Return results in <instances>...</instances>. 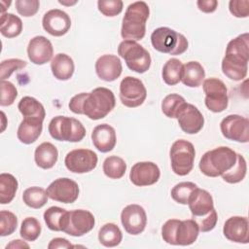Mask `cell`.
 <instances>
[{"label": "cell", "instance_id": "obj_1", "mask_svg": "<svg viewBox=\"0 0 249 249\" xmlns=\"http://www.w3.org/2000/svg\"><path fill=\"white\" fill-rule=\"evenodd\" d=\"M249 60V34L243 33L231 39L222 60V71L229 79L241 81L247 75Z\"/></svg>", "mask_w": 249, "mask_h": 249}, {"label": "cell", "instance_id": "obj_2", "mask_svg": "<svg viewBox=\"0 0 249 249\" xmlns=\"http://www.w3.org/2000/svg\"><path fill=\"white\" fill-rule=\"evenodd\" d=\"M150 9L146 2L136 1L128 5L123 18L121 35L124 40L138 41L146 34V21Z\"/></svg>", "mask_w": 249, "mask_h": 249}, {"label": "cell", "instance_id": "obj_3", "mask_svg": "<svg viewBox=\"0 0 249 249\" xmlns=\"http://www.w3.org/2000/svg\"><path fill=\"white\" fill-rule=\"evenodd\" d=\"M236 161V153L221 146L203 154L199 160L200 171L208 177H218L230 170Z\"/></svg>", "mask_w": 249, "mask_h": 249}, {"label": "cell", "instance_id": "obj_4", "mask_svg": "<svg viewBox=\"0 0 249 249\" xmlns=\"http://www.w3.org/2000/svg\"><path fill=\"white\" fill-rule=\"evenodd\" d=\"M116 105L113 91L107 88L100 87L88 92L82 106L83 115L90 120L96 121L105 118Z\"/></svg>", "mask_w": 249, "mask_h": 249}, {"label": "cell", "instance_id": "obj_5", "mask_svg": "<svg viewBox=\"0 0 249 249\" xmlns=\"http://www.w3.org/2000/svg\"><path fill=\"white\" fill-rule=\"evenodd\" d=\"M151 43L154 49L162 53L179 55L188 49V40L169 27H159L151 34Z\"/></svg>", "mask_w": 249, "mask_h": 249}, {"label": "cell", "instance_id": "obj_6", "mask_svg": "<svg viewBox=\"0 0 249 249\" xmlns=\"http://www.w3.org/2000/svg\"><path fill=\"white\" fill-rule=\"evenodd\" d=\"M50 135L57 141L80 142L86 136V128L83 124L75 118L56 116L49 124Z\"/></svg>", "mask_w": 249, "mask_h": 249}, {"label": "cell", "instance_id": "obj_7", "mask_svg": "<svg viewBox=\"0 0 249 249\" xmlns=\"http://www.w3.org/2000/svg\"><path fill=\"white\" fill-rule=\"evenodd\" d=\"M118 53L124 59L126 66L136 73H145L151 66L152 59L149 52L136 41H122L118 47Z\"/></svg>", "mask_w": 249, "mask_h": 249}, {"label": "cell", "instance_id": "obj_8", "mask_svg": "<svg viewBox=\"0 0 249 249\" xmlns=\"http://www.w3.org/2000/svg\"><path fill=\"white\" fill-rule=\"evenodd\" d=\"M195 156V147L191 142L184 139L176 140L169 151L172 171L179 176L188 175L194 167Z\"/></svg>", "mask_w": 249, "mask_h": 249}, {"label": "cell", "instance_id": "obj_9", "mask_svg": "<svg viewBox=\"0 0 249 249\" xmlns=\"http://www.w3.org/2000/svg\"><path fill=\"white\" fill-rule=\"evenodd\" d=\"M95 224L94 216L85 209L66 211L61 221V231L71 236H82L90 231Z\"/></svg>", "mask_w": 249, "mask_h": 249}, {"label": "cell", "instance_id": "obj_10", "mask_svg": "<svg viewBox=\"0 0 249 249\" xmlns=\"http://www.w3.org/2000/svg\"><path fill=\"white\" fill-rule=\"evenodd\" d=\"M202 89L205 93V106L214 113H221L229 104L228 89L226 85L217 78H209L203 81Z\"/></svg>", "mask_w": 249, "mask_h": 249}, {"label": "cell", "instance_id": "obj_11", "mask_svg": "<svg viewBox=\"0 0 249 249\" xmlns=\"http://www.w3.org/2000/svg\"><path fill=\"white\" fill-rule=\"evenodd\" d=\"M147 97V89L143 82L135 77H124L120 84V99L123 105L136 108L142 105Z\"/></svg>", "mask_w": 249, "mask_h": 249}, {"label": "cell", "instance_id": "obj_12", "mask_svg": "<svg viewBox=\"0 0 249 249\" xmlns=\"http://www.w3.org/2000/svg\"><path fill=\"white\" fill-rule=\"evenodd\" d=\"M97 155L89 149H75L67 153L64 159L66 168L73 173H87L97 165Z\"/></svg>", "mask_w": 249, "mask_h": 249}, {"label": "cell", "instance_id": "obj_13", "mask_svg": "<svg viewBox=\"0 0 249 249\" xmlns=\"http://www.w3.org/2000/svg\"><path fill=\"white\" fill-rule=\"evenodd\" d=\"M220 129L223 136L229 140L239 143L249 141V121L239 115H229L224 118L220 124Z\"/></svg>", "mask_w": 249, "mask_h": 249}, {"label": "cell", "instance_id": "obj_14", "mask_svg": "<svg viewBox=\"0 0 249 249\" xmlns=\"http://www.w3.org/2000/svg\"><path fill=\"white\" fill-rule=\"evenodd\" d=\"M47 194L53 200L62 203H73L79 196L78 184L67 177L57 178L47 188Z\"/></svg>", "mask_w": 249, "mask_h": 249}, {"label": "cell", "instance_id": "obj_15", "mask_svg": "<svg viewBox=\"0 0 249 249\" xmlns=\"http://www.w3.org/2000/svg\"><path fill=\"white\" fill-rule=\"evenodd\" d=\"M121 222L127 233L138 235L146 228L147 215L144 208L139 204H129L122 210Z\"/></svg>", "mask_w": 249, "mask_h": 249}, {"label": "cell", "instance_id": "obj_16", "mask_svg": "<svg viewBox=\"0 0 249 249\" xmlns=\"http://www.w3.org/2000/svg\"><path fill=\"white\" fill-rule=\"evenodd\" d=\"M160 177L159 166L152 161H139L132 165L129 173L131 183L138 187L154 185Z\"/></svg>", "mask_w": 249, "mask_h": 249}, {"label": "cell", "instance_id": "obj_17", "mask_svg": "<svg viewBox=\"0 0 249 249\" xmlns=\"http://www.w3.org/2000/svg\"><path fill=\"white\" fill-rule=\"evenodd\" d=\"M42 25L45 31L50 35L60 37L69 31L71 27V19L64 11L53 9L44 15Z\"/></svg>", "mask_w": 249, "mask_h": 249}, {"label": "cell", "instance_id": "obj_18", "mask_svg": "<svg viewBox=\"0 0 249 249\" xmlns=\"http://www.w3.org/2000/svg\"><path fill=\"white\" fill-rule=\"evenodd\" d=\"M181 129L188 134L199 132L204 124V118L200 111L193 104L185 103L176 117Z\"/></svg>", "mask_w": 249, "mask_h": 249}, {"label": "cell", "instance_id": "obj_19", "mask_svg": "<svg viewBox=\"0 0 249 249\" xmlns=\"http://www.w3.org/2000/svg\"><path fill=\"white\" fill-rule=\"evenodd\" d=\"M53 45L45 36H35L29 41L27 46V55L32 63L43 65L53 59Z\"/></svg>", "mask_w": 249, "mask_h": 249}, {"label": "cell", "instance_id": "obj_20", "mask_svg": "<svg viewBox=\"0 0 249 249\" xmlns=\"http://www.w3.org/2000/svg\"><path fill=\"white\" fill-rule=\"evenodd\" d=\"M223 233L227 239L236 243L246 244L249 242L248 219L242 216L229 218L223 228Z\"/></svg>", "mask_w": 249, "mask_h": 249}, {"label": "cell", "instance_id": "obj_21", "mask_svg": "<svg viewBox=\"0 0 249 249\" xmlns=\"http://www.w3.org/2000/svg\"><path fill=\"white\" fill-rule=\"evenodd\" d=\"M188 205L193 216V220L208 215L214 209L213 197L205 190L198 187L192 193Z\"/></svg>", "mask_w": 249, "mask_h": 249}, {"label": "cell", "instance_id": "obj_22", "mask_svg": "<svg viewBox=\"0 0 249 249\" xmlns=\"http://www.w3.org/2000/svg\"><path fill=\"white\" fill-rule=\"evenodd\" d=\"M123 71L121 59L114 54H103L95 62V72L99 79L106 82L117 80Z\"/></svg>", "mask_w": 249, "mask_h": 249}, {"label": "cell", "instance_id": "obj_23", "mask_svg": "<svg viewBox=\"0 0 249 249\" xmlns=\"http://www.w3.org/2000/svg\"><path fill=\"white\" fill-rule=\"evenodd\" d=\"M91 140L99 152L108 153L115 148L117 143L115 128L107 124H98L91 132Z\"/></svg>", "mask_w": 249, "mask_h": 249}, {"label": "cell", "instance_id": "obj_24", "mask_svg": "<svg viewBox=\"0 0 249 249\" xmlns=\"http://www.w3.org/2000/svg\"><path fill=\"white\" fill-rule=\"evenodd\" d=\"M43 130V121L37 118H23L20 122L17 136L18 139L23 144L34 143Z\"/></svg>", "mask_w": 249, "mask_h": 249}, {"label": "cell", "instance_id": "obj_25", "mask_svg": "<svg viewBox=\"0 0 249 249\" xmlns=\"http://www.w3.org/2000/svg\"><path fill=\"white\" fill-rule=\"evenodd\" d=\"M199 229L193 219L179 221L175 231L176 245L188 246L193 244L198 236Z\"/></svg>", "mask_w": 249, "mask_h": 249}, {"label": "cell", "instance_id": "obj_26", "mask_svg": "<svg viewBox=\"0 0 249 249\" xmlns=\"http://www.w3.org/2000/svg\"><path fill=\"white\" fill-rule=\"evenodd\" d=\"M52 73L59 81L69 80L74 73L75 65L73 59L66 53H57L51 61Z\"/></svg>", "mask_w": 249, "mask_h": 249}, {"label": "cell", "instance_id": "obj_27", "mask_svg": "<svg viewBox=\"0 0 249 249\" xmlns=\"http://www.w3.org/2000/svg\"><path fill=\"white\" fill-rule=\"evenodd\" d=\"M205 78V71L202 65L197 61H189L183 64L181 73V82L189 88H197L201 86Z\"/></svg>", "mask_w": 249, "mask_h": 249}, {"label": "cell", "instance_id": "obj_28", "mask_svg": "<svg viewBox=\"0 0 249 249\" xmlns=\"http://www.w3.org/2000/svg\"><path fill=\"white\" fill-rule=\"evenodd\" d=\"M58 151L56 147L50 142L41 143L34 152V160L37 166L43 169L52 168L57 161Z\"/></svg>", "mask_w": 249, "mask_h": 249}, {"label": "cell", "instance_id": "obj_29", "mask_svg": "<svg viewBox=\"0 0 249 249\" xmlns=\"http://www.w3.org/2000/svg\"><path fill=\"white\" fill-rule=\"evenodd\" d=\"M18 109L23 118H37L44 121L46 117L43 104L31 96L22 97L18 104Z\"/></svg>", "mask_w": 249, "mask_h": 249}, {"label": "cell", "instance_id": "obj_30", "mask_svg": "<svg viewBox=\"0 0 249 249\" xmlns=\"http://www.w3.org/2000/svg\"><path fill=\"white\" fill-rule=\"evenodd\" d=\"M123 239V233L120 228L114 223L103 225L98 231V240L105 247L118 246Z\"/></svg>", "mask_w": 249, "mask_h": 249}, {"label": "cell", "instance_id": "obj_31", "mask_svg": "<svg viewBox=\"0 0 249 249\" xmlns=\"http://www.w3.org/2000/svg\"><path fill=\"white\" fill-rule=\"evenodd\" d=\"M22 31V21L14 14L5 13L1 16L0 32L6 38H15Z\"/></svg>", "mask_w": 249, "mask_h": 249}, {"label": "cell", "instance_id": "obj_32", "mask_svg": "<svg viewBox=\"0 0 249 249\" xmlns=\"http://www.w3.org/2000/svg\"><path fill=\"white\" fill-rule=\"evenodd\" d=\"M18 183L16 177L10 173L0 174V203H10L18 191Z\"/></svg>", "mask_w": 249, "mask_h": 249}, {"label": "cell", "instance_id": "obj_33", "mask_svg": "<svg viewBox=\"0 0 249 249\" xmlns=\"http://www.w3.org/2000/svg\"><path fill=\"white\" fill-rule=\"evenodd\" d=\"M49 196L47 191L41 187H30L27 188L22 194L23 202L30 208L39 209L48 202Z\"/></svg>", "mask_w": 249, "mask_h": 249}, {"label": "cell", "instance_id": "obj_34", "mask_svg": "<svg viewBox=\"0 0 249 249\" xmlns=\"http://www.w3.org/2000/svg\"><path fill=\"white\" fill-rule=\"evenodd\" d=\"M182 62L177 58L168 59L161 71V77L163 82L168 86H175L181 81V73H182Z\"/></svg>", "mask_w": 249, "mask_h": 249}, {"label": "cell", "instance_id": "obj_35", "mask_svg": "<svg viewBox=\"0 0 249 249\" xmlns=\"http://www.w3.org/2000/svg\"><path fill=\"white\" fill-rule=\"evenodd\" d=\"M103 172L110 179H121L126 171L125 161L117 156H110L103 161Z\"/></svg>", "mask_w": 249, "mask_h": 249}, {"label": "cell", "instance_id": "obj_36", "mask_svg": "<svg viewBox=\"0 0 249 249\" xmlns=\"http://www.w3.org/2000/svg\"><path fill=\"white\" fill-rule=\"evenodd\" d=\"M246 171H247V164L244 157L241 156L240 154H236V161L234 165L230 170L222 174L221 176L225 182L230 184H236L241 182L244 179L246 175Z\"/></svg>", "mask_w": 249, "mask_h": 249}, {"label": "cell", "instance_id": "obj_37", "mask_svg": "<svg viewBox=\"0 0 249 249\" xmlns=\"http://www.w3.org/2000/svg\"><path fill=\"white\" fill-rule=\"evenodd\" d=\"M186 103L183 96L177 93H171L166 95L161 101V111L162 113L170 119H176L180 109Z\"/></svg>", "mask_w": 249, "mask_h": 249}, {"label": "cell", "instance_id": "obj_38", "mask_svg": "<svg viewBox=\"0 0 249 249\" xmlns=\"http://www.w3.org/2000/svg\"><path fill=\"white\" fill-rule=\"evenodd\" d=\"M197 188L196 184L193 182H180L176 184L171 190V197L177 203L186 205L192 193Z\"/></svg>", "mask_w": 249, "mask_h": 249}, {"label": "cell", "instance_id": "obj_39", "mask_svg": "<svg viewBox=\"0 0 249 249\" xmlns=\"http://www.w3.org/2000/svg\"><path fill=\"white\" fill-rule=\"evenodd\" d=\"M41 225L34 217L25 218L20 226V236L26 241H35L41 233Z\"/></svg>", "mask_w": 249, "mask_h": 249}, {"label": "cell", "instance_id": "obj_40", "mask_svg": "<svg viewBox=\"0 0 249 249\" xmlns=\"http://www.w3.org/2000/svg\"><path fill=\"white\" fill-rule=\"evenodd\" d=\"M66 213L64 208L58 206H52L44 212V221L51 231H61V221Z\"/></svg>", "mask_w": 249, "mask_h": 249}, {"label": "cell", "instance_id": "obj_41", "mask_svg": "<svg viewBox=\"0 0 249 249\" xmlns=\"http://www.w3.org/2000/svg\"><path fill=\"white\" fill-rule=\"evenodd\" d=\"M18 227L17 216L8 210H1L0 212V235L7 236L15 232Z\"/></svg>", "mask_w": 249, "mask_h": 249}, {"label": "cell", "instance_id": "obj_42", "mask_svg": "<svg viewBox=\"0 0 249 249\" xmlns=\"http://www.w3.org/2000/svg\"><path fill=\"white\" fill-rule=\"evenodd\" d=\"M27 65V62L19 58H9L1 62L0 77L1 81L9 78L15 71L20 70Z\"/></svg>", "mask_w": 249, "mask_h": 249}, {"label": "cell", "instance_id": "obj_43", "mask_svg": "<svg viewBox=\"0 0 249 249\" xmlns=\"http://www.w3.org/2000/svg\"><path fill=\"white\" fill-rule=\"evenodd\" d=\"M124 3L121 0H99L97 7L99 12L105 17H115L123 11Z\"/></svg>", "mask_w": 249, "mask_h": 249}, {"label": "cell", "instance_id": "obj_44", "mask_svg": "<svg viewBox=\"0 0 249 249\" xmlns=\"http://www.w3.org/2000/svg\"><path fill=\"white\" fill-rule=\"evenodd\" d=\"M18 96V90L15 85L9 81H1V106L12 105Z\"/></svg>", "mask_w": 249, "mask_h": 249}, {"label": "cell", "instance_id": "obj_45", "mask_svg": "<svg viewBox=\"0 0 249 249\" xmlns=\"http://www.w3.org/2000/svg\"><path fill=\"white\" fill-rule=\"evenodd\" d=\"M15 5L20 16L28 18L34 16L38 12L40 2L38 0H17Z\"/></svg>", "mask_w": 249, "mask_h": 249}, {"label": "cell", "instance_id": "obj_46", "mask_svg": "<svg viewBox=\"0 0 249 249\" xmlns=\"http://www.w3.org/2000/svg\"><path fill=\"white\" fill-rule=\"evenodd\" d=\"M180 220L169 219L161 227V236L163 241L170 245H176L175 241V231Z\"/></svg>", "mask_w": 249, "mask_h": 249}, {"label": "cell", "instance_id": "obj_47", "mask_svg": "<svg viewBox=\"0 0 249 249\" xmlns=\"http://www.w3.org/2000/svg\"><path fill=\"white\" fill-rule=\"evenodd\" d=\"M197 226H198V229L200 231L202 232H207V231H212L216 224H217V221H218V215H217V212L215 210V208L206 216L204 217H201V218H198V219H196L194 220Z\"/></svg>", "mask_w": 249, "mask_h": 249}, {"label": "cell", "instance_id": "obj_48", "mask_svg": "<svg viewBox=\"0 0 249 249\" xmlns=\"http://www.w3.org/2000/svg\"><path fill=\"white\" fill-rule=\"evenodd\" d=\"M229 10L235 18H247L249 15V1L231 0L229 3Z\"/></svg>", "mask_w": 249, "mask_h": 249}, {"label": "cell", "instance_id": "obj_49", "mask_svg": "<svg viewBox=\"0 0 249 249\" xmlns=\"http://www.w3.org/2000/svg\"><path fill=\"white\" fill-rule=\"evenodd\" d=\"M88 92H81L78 93L76 95H74L69 102V109L71 112H73L74 114H80L83 115L82 112V106H83V102L87 96Z\"/></svg>", "mask_w": 249, "mask_h": 249}, {"label": "cell", "instance_id": "obj_50", "mask_svg": "<svg viewBox=\"0 0 249 249\" xmlns=\"http://www.w3.org/2000/svg\"><path fill=\"white\" fill-rule=\"evenodd\" d=\"M197 8L199 9V11L209 14V13H213L216 11L217 7H218V1L216 0H198L196 2Z\"/></svg>", "mask_w": 249, "mask_h": 249}, {"label": "cell", "instance_id": "obj_51", "mask_svg": "<svg viewBox=\"0 0 249 249\" xmlns=\"http://www.w3.org/2000/svg\"><path fill=\"white\" fill-rule=\"evenodd\" d=\"M74 245H72L66 238L62 237H55L51 240V242L48 245L49 249H57V248H72Z\"/></svg>", "mask_w": 249, "mask_h": 249}, {"label": "cell", "instance_id": "obj_52", "mask_svg": "<svg viewBox=\"0 0 249 249\" xmlns=\"http://www.w3.org/2000/svg\"><path fill=\"white\" fill-rule=\"evenodd\" d=\"M8 248H29V245L20 239H16L12 240L9 244L6 245V249Z\"/></svg>", "mask_w": 249, "mask_h": 249}, {"label": "cell", "instance_id": "obj_53", "mask_svg": "<svg viewBox=\"0 0 249 249\" xmlns=\"http://www.w3.org/2000/svg\"><path fill=\"white\" fill-rule=\"evenodd\" d=\"M1 5H2V14H5V11H6V9L11 5V1H9V2H5V1H1Z\"/></svg>", "mask_w": 249, "mask_h": 249}, {"label": "cell", "instance_id": "obj_54", "mask_svg": "<svg viewBox=\"0 0 249 249\" xmlns=\"http://www.w3.org/2000/svg\"><path fill=\"white\" fill-rule=\"evenodd\" d=\"M60 4L62 5H66V6H71V5H74L77 3V1H74V2H71V3H68V2H64V1H58Z\"/></svg>", "mask_w": 249, "mask_h": 249}]
</instances>
